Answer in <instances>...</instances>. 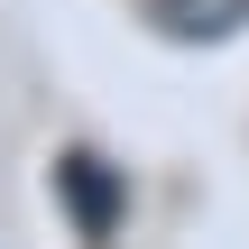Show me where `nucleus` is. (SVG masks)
<instances>
[{
  "mask_svg": "<svg viewBox=\"0 0 249 249\" xmlns=\"http://www.w3.org/2000/svg\"><path fill=\"white\" fill-rule=\"evenodd\" d=\"M148 18H157V37H176V46H222V37L249 28V0H148Z\"/></svg>",
  "mask_w": 249,
  "mask_h": 249,
  "instance_id": "1",
  "label": "nucleus"
},
{
  "mask_svg": "<svg viewBox=\"0 0 249 249\" xmlns=\"http://www.w3.org/2000/svg\"><path fill=\"white\" fill-rule=\"evenodd\" d=\"M55 185L74 194L83 231H92V240H111V222H120V185H111V166H102V157H65V166H55Z\"/></svg>",
  "mask_w": 249,
  "mask_h": 249,
  "instance_id": "2",
  "label": "nucleus"
}]
</instances>
